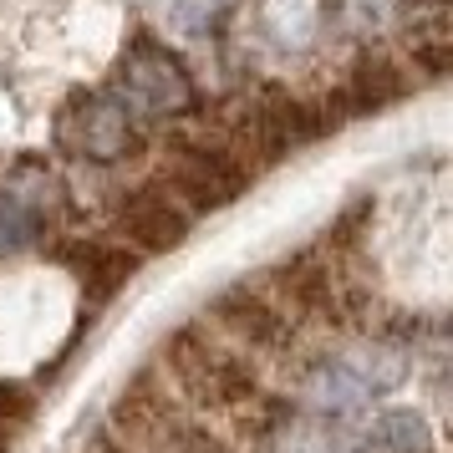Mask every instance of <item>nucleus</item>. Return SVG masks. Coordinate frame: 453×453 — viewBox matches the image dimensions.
I'll use <instances>...</instances> for the list:
<instances>
[{
  "instance_id": "nucleus-1",
  "label": "nucleus",
  "mask_w": 453,
  "mask_h": 453,
  "mask_svg": "<svg viewBox=\"0 0 453 453\" xmlns=\"http://www.w3.org/2000/svg\"><path fill=\"white\" fill-rule=\"evenodd\" d=\"M164 367H168V377H173V388L204 412L250 408V397H255L250 357L234 351L229 342H219L214 331H199V326L179 331L164 347Z\"/></svg>"
},
{
  "instance_id": "nucleus-5",
  "label": "nucleus",
  "mask_w": 453,
  "mask_h": 453,
  "mask_svg": "<svg viewBox=\"0 0 453 453\" xmlns=\"http://www.w3.org/2000/svg\"><path fill=\"white\" fill-rule=\"evenodd\" d=\"M392 382L372 372V357H336V362H316L301 382V408L321 412V418H342V412L367 408L377 392Z\"/></svg>"
},
{
  "instance_id": "nucleus-11",
  "label": "nucleus",
  "mask_w": 453,
  "mask_h": 453,
  "mask_svg": "<svg viewBox=\"0 0 453 453\" xmlns=\"http://www.w3.org/2000/svg\"><path fill=\"white\" fill-rule=\"evenodd\" d=\"M127 275H133V255H123V250H92L87 265H82V280L97 290V296H112Z\"/></svg>"
},
{
  "instance_id": "nucleus-2",
  "label": "nucleus",
  "mask_w": 453,
  "mask_h": 453,
  "mask_svg": "<svg viewBox=\"0 0 453 453\" xmlns=\"http://www.w3.org/2000/svg\"><path fill=\"white\" fill-rule=\"evenodd\" d=\"M118 103L127 112H143V118H179L194 107V82L168 46H158L153 36H138L118 66Z\"/></svg>"
},
{
  "instance_id": "nucleus-9",
  "label": "nucleus",
  "mask_w": 453,
  "mask_h": 453,
  "mask_svg": "<svg viewBox=\"0 0 453 453\" xmlns=\"http://www.w3.org/2000/svg\"><path fill=\"white\" fill-rule=\"evenodd\" d=\"M42 234V209L16 199V194H0V255H16Z\"/></svg>"
},
{
  "instance_id": "nucleus-3",
  "label": "nucleus",
  "mask_w": 453,
  "mask_h": 453,
  "mask_svg": "<svg viewBox=\"0 0 453 453\" xmlns=\"http://www.w3.org/2000/svg\"><path fill=\"white\" fill-rule=\"evenodd\" d=\"M112 433L127 453H214V438L188 423L158 388H133L112 408Z\"/></svg>"
},
{
  "instance_id": "nucleus-4",
  "label": "nucleus",
  "mask_w": 453,
  "mask_h": 453,
  "mask_svg": "<svg viewBox=\"0 0 453 453\" xmlns=\"http://www.w3.org/2000/svg\"><path fill=\"white\" fill-rule=\"evenodd\" d=\"M57 138H62L66 153H77L87 164H118L133 153V112L112 92H92L62 112Z\"/></svg>"
},
{
  "instance_id": "nucleus-6",
  "label": "nucleus",
  "mask_w": 453,
  "mask_h": 453,
  "mask_svg": "<svg viewBox=\"0 0 453 453\" xmlns=\"http://www.w3.org/2000/svg\"><path fill=\"white\" fill-rule=\"evenodd\" d=\"M214 336L229 342L234 351H275L286 347L290 326L286 316L270 301H260L255 290H229V296L214 301Z\"/></svg>"
},
{
  "instance_id": "nucleus-14",
  "label": "nucleus",
  "mask_w": 453,
  "mask_h": 453,
  "mask_svg": "<svg viewBox=\"0 0 453 453\" xmlns=\"http://www.w3.org/2000/svg\"><path fill=\"white\" fill-rule=\"evenodd\" d=\"M26 412H31L26 388H16V382H0V433L11 428V423H21Z\"/></svg>"
},
{
  "instance_id": "nucleus-12",
  "label": "nucleus",
  "mask_w": 453,
  "mask_h": 453,
  "mask_svg": "<svg viewBox=\"0 0 453 453\" xmlns=\"http://www.w3.org/2000/svg\"><path fill=\"white\" fill-rule=\"evenodd\" d=\"M219 5L225 0H168V16L184 36H209V26L219 21Z\"/></svg>"
},
{
  "instance_id": "nucleus-8",
  "label": "nucleus",
  "mask_w": 453,
  "mask_h": 453,
  "mask_svg": "<svg viewBox=\"0 0 453 453\" xmlns=\"http://www.w3.org/2000/svg\"><path fill=\"white\" fill-rule=\"evenodd\" d=\"M367 449L372 453H428V423L418 418L412 408H382L367 428Z\"/></svg>"
},
{
  "instance_id": "nucleus-10",
  "label": "nucleus",
  "mask_w": 453,
  "mask_h": 453,
  "mask_svg": "<svg viewBox=\"0 0 453 453\" xmlns=\"http://www.w3.org/2000/svg\"><path fill=\"white\" fill-rule=\"evenodd\" d=\"M316 21H321V0H265V26L280 42H286V26H296L290 31L296 42H306L316 31Z\"/></svg>"
},
{
  "instance_id": "nucleus-7",
  "label": "nucleus",
  "mask_w": 453,
  "mask_h": 453,
  "mask_svg": "<svg viewBox=\"0 0 453 453\" xmlns=\"http://www.w3.org/2000/svg\"><path fill=\"white\" fill-rule=\"evenodd\" d=\"M123 229H127V240L143 245V250H173L188 234V214L179 209L173 194L148 188V194H138V199H127Z\"/></svg>"
},
{
  "instance_id": "nucleus-13",
  "label": "nucleus",
  "mask_w": 453,
  "mask_h": 453,
  "mask_svg": "<svg viewBox=\"0 0 453 453\" xmlns=\"http://www.w3.org/2000/svg\"><path fill=\"white\" fill-rule=\"evenodd\" d=\"M397 0H347V21L351 31H362V36H372V31H388L392 21H397Z\"/></svg>"
}]
</instances>
